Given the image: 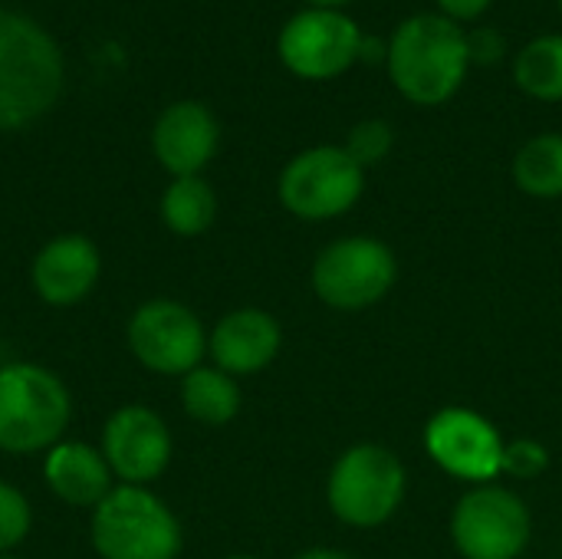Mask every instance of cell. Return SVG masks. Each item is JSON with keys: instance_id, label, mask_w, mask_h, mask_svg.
I'll return each mask as SVG.
<instances>
[{"instance_id": "cell-1", "label": "cell", "mask_w": 562, "mask_h": 559, "mask_svg": "<svg viewBox=\"0 0 562 559\" xmlns=\"http://www.w3.org/2000/svg\"><path fill=\"white\" fill-rule=\"evenodd\" d=\"M385 72L392 89L422 109L451 102L471 72L468 26L441 16L438 10H418L389 33Z\"/></svg>"}, {"instance_id": "cell-2", "label": "cell", "mask_w": 562, "mask_h": 559, "mask_svg": "<svg viewBox=\"0 0 562 559\" xmlns=\"http://www.w3.org/2000/svg\"><path fill=\"white\" fill-rule=\"evenodd\" d=\"M66 63L56 36L20 10L0 7V132L40 122L63 96Z\"/></svg>"}, {"instance_id": "cell-3", "label": "cell", "mask_w": 562, "mask_h": 559, "mask_svg": "<svg viewBox=\"0 0 562 559\" xmlns=\"http://www.w3.org/2000/svg\"><path fill=\"white\" fill-rule=\"evenodd\" d=\"M72 399L63 379L36 362L0 366V451L40 455L63 441Z\"/></svg>"}, {"instance_id": "cell-4", "label": "cell", "mask_w": 562, "mask_h": 559, "mask_svg": "<svg viewBox=\"0 0 562 559\" xmlns=\"http://www.w3.org/2000/svg\"><path fill=\"white\" fill-rule=\"evenodd\" d=\"M405 494L408 471L402 458L379 441H359L346 448L326 478V504L333 517L356 530L389 524L398 514Z\"/></svg>"}, {"instance_id": "cell-5", "label": "cell", "mask_w": 562, "mask_h": 559, "mask_svg": "<svg viewBox=\"0 0 562 559\" xmlns=\"http://www.w3.org/2000/svg\"><path fill=\"white\" fill-rule=\"evenodd\" d=\"M92 547L102 559H178L181 524L148 488L119 484L92 507Z\"/></svg>"}, {"instance_id": "cell-6", "label": "cell", "mask_w": 562, "mask_h": 559, "mask_svg": "<svg viewBox=\"0 0 562 559\" xmlns=\"http://www.w3.org/2000/svg\"><path fill=\"white\" fill-rule=\"evenodd\" d=\"M366 191V168L342 145H313L293 155L280 178L277 198L300 221H333L349 214Z\"/></svg>"}, {"instance_id": "cell-7", "label": "cell", "mask_w": 562, "mask_h": 559, "mask_svg": "<svg viewBox=\"0 0 562 559\" xmlns=\"http://www.w3.org/2000/svg\"><path fill=\"white\" fill-rule=\"evenodd\" d=\"M398 280V260L392 247L369 234H349L326 244L313 260V293L342 313L369 310L382 303Z\"/></svg>"}, {"instance_id": "cell-8", "label": "cell", "mask_w": 562, "mask_h": 559, "mask_svg": "<svg viewBox=\"0 0 562 559\" xmlns=\"http://www.w3.org/2000/svg\"><path fill=\"white\" fill-rule=\"evenodd\" d=\"M366 30L346 10H296L277 33V59L303 82H333L359 66Z\"/></svg>"}, {"instance_id": "cell-9", "label": "cell", "mask_w": 562, "mask_h": 559, "mask_svg": "<svg viewBox=\"0 0 562 559\" xmlns=\"http://www.w3.org/2000/svg\"><path fill=\"white\" fill-rule=\"evenodd\" d=\"M530 537L533 514L504 484H477L451 511V544L464 559H520Z\"/></svg>"}, {"instance_id": "cell-10", "label": "cell", "mask_w": 562, "mask_h": 559, "mask_svg": "<svg viewBox=\"0 0 562 559\" xmlns=\"http://www.w3.org/2000/svg\"><path fill=\"white\" fill-rule=\"evenodd\" d=\"M132 356L155 376L184 379L207 356V333L198 313L178 300L142 303L125 329Z\"/></svg>"}, {"instance_id": "cell-11", "label": "cell", "mask_w": 562, "mask_h": 559, "mask_svg": "<svg viewBox=\"0 0 562 559\" xmlns=\"http://www.w3.org/2000/svg\"><path fill=\"white\" fill-rule=\"evenodd\" d=\"M425 451L445 474L474 488L501 478L504 438L497 425L474 409L448 405L435 412L425 425Z\"/></svg>"}, {"instance_id": "cell-12", "label": "cell", "mask_w": 562, "mask_h": 559, "mask_svg": "<svg viewBox=\"0 0 562 559\" xmlns=\"http://www.w3.org/2000/svg\"><path fill=\"white\" fill-rule=\"evenodd\" d=\"M102 458L119 484L148 488L171 461V432L145 405H125L102 425Z\"/></svg>"}, {"instance_id": "cell-13", "label": "cell", "mask_w": 562, "mask_h": 559, "mask_svg": "<svg viewBox=\"0 0 562 559\" xmlns=\"http://www.w3.org/2000/svg\"><path fill=\"white\" fill-rule=\"evenodd\" d=\"M221 148L217 115L198 99H178L161 109L151 125V152L155 161L171 178L201 175Z\"/></svg>"}, {"instance_id": "cell-14", "label": "cell", "mask_w": 562, "mask_h": 559, "mask_svg": "<svg viewBox=\"0 0 562 559\" xmlns=\"http://www.w3.org/2000/svg\"><path fill=\"white\" fill-rule=\"evenodd\" d=\"M102 277V254L86 234H59L40 247L30 267L33 290L49 306L82 303Z\"/></svg>"}, {"instance_id": "cell-15", "label": "cell", "mask_w": 562, "mask_h": 559, "mask_svg": "<svg viewBox=\"0 0 562 559\" xmlns=\"http://www.w3.org/2000/svg\"><path fill=\"white\" fill-rule=\"evenodd\" d=\"M283 346V329L273 313L244 306L217 320L207 336V353L214 366L234 379L263 372Z\"/></svg>"}, {"instance_id": "cell-16", "label": "cell", "mask_w": 562, "mask_h": 559, "mask_svg": "<svg viewBox=\"0 0 562 559\" xmlns=\"http://www.w3.org/2000/svg\"><path fill=\"white\" fill-rule=\"evenodd\" d=\"M46 488L69 507H95L115 488L112 471L99 448L86 441H59L46 451L43 461Z\"/></svg>"}, {"instance_id": "cell-17", "label": "cell", "mask_w": 562, "mask_h": 559, "mask_svg": "<svg viewBox=\"0 0 562 559\" xmlns=\"http://www.w3.org/2000/svg\"><path fill=\"white\" fill-rule=\"evenodd\" d=\"M181 405L198 425L221 428L240 412V385L217 366H198L181 379Z\"/></svg>"}, {"instance_id": "cell-18", "label": "cell", "mask_w": 562, "mask_h": 559, "mask_svg": "<svg viewBox=\"0 0 562 559\" xmlns=\"http://www.w3.org/2000/svg\"><path fill=\"white\" fill-rule=\"evenodd\" d=\"M514 185L537 201L562 198V132H540L527 138L510 165Z\"/></svg>"}, {"instance_id": "cell-19", "label": "cell", "mask_w": 562, "mask_h": 559, "mask_svg": "<svg viewBox=\"0 0 562 559\" xmlns=\"http://www.w3.org/2000/svg\"><path fill=\"white\" fill-rule=\"evenodd\" d=\"M514 82L537 102H562V33H540L514 56Z\"/></svg>"}, {"instance_id": "cell-20", "label": "cell", "mask_w": 562, "mask_h": 559, "mask_svg": "<svg viewBox=\"0 0 562 559\" xmlns=\"http://www.w3.org/2000/svg\"><path fill=\"white\" fill-rule=\"evenodd\" d=\"M217 217V194L201 178H171V185L161 194V221L178 237H198L204 234Z\"/></svg>"}, {"instance_id": "cell-21", "label": "cell", "mask_w": 562, "mask_h": 559, "mask_svg": "<svg viewBox=\"0 0 562 559\" xmlns=\"http://www.w3.org/2000/svg\"><path fill=\"white\" fill-rule=\"evenodd\" d=\"M342 148H346L362 168L382 165V161L392 155V148H395V128H392L385 119H362V122H356V125L346 132Z\"/></svg>"}, {"instance_id": "cell-22", "label": "cell", "mask_w": 562, "mask_h": 559, "mask_svg": "<svg viewBox=\"0 0 562 559\" xmlns=\"http://www.w3.org/2000/svg\"><path fill=\"white\" fill-rule=\"evenodd\" d=\"M550 471V451L537 438H514L504 441L501 474L514 481H537Z\"/></svg>"}, {"instance_id": "cell-23", "label": "cell", "mask_w": 562, "mask_h": 559, "mask_svg": "<svg viewBox=\"0 0 562 559\" xmlns=\"http://www.w3.org/2000/svg\"><path fill=\"white\" fill-rule=\"evenodd\" d=\"M30 524H33V511H30V501L23 497V491L0 481V554L16 550L26 540Z\"/></svg>"}, {"instance_id": "cell-24", "label": "cell", "mask_w": 562, "mask_h": 559, "mask_svg": "<svg viewBox=\"0 0 562 559\" xmlns=\"http://www.w3.org/2000/svg\"><path fill=\"white\" fill-rule=\"evenodd\" d=\"M468 56H471V66H501L504 56H507V36L497 30V26H471L468 30Z\"/></svg>"}, {"instance_id": "cell-25", "label": "cell", "mask_w": 562, "mask_h": 559, "mask_svg": "<svg viewBox=\"0 0 562 559\" xmlns=\"http://www.w3.org/2000/svg\"><path fill=\"white\" fill-rule=\"evenodd\" d=\"M435 7L441 16H448L461 26H474L494 7V0H435Z\"/></svg>"}, {"instance_id": "cell-26", "label": "cell", "mask_w": 562, "mask_h": 559, "mask_svg": "<svg viewBox=\"0 0 562 559\" xmlns=\"http://www.w3.org/2000/svg\"><path fill=\"white\" fill-rule=\"evenodd\" d=\"M385 56H389V36H375V33H366L362 36V49H359V63H382L385 66Z\"/></svg>"}, {"instance_id": "cell-27", "label": "cell", "mask_w": 562, "mask_h": 559, "mask_svg": "<svg viewBox=\"0 0 562 559\" xmlns=\"http://www.w3.org/2000/svg\"><path fill=\"white\" fill-rule=\"evenodd\" d=\"M293 559H356V557H349L346 550H333V547H313V550L296 554Z\"/></svg>"}, {"instance_id": "cell-28", "label": "cell", "mask_w": 562, "mask_h": 559, "mask_svg": "<svg viewBox=\"0 0 562 559\" xmlns=\"http://www.w3.org/2000/svg\"><path fill=\"white\" fill-rule=\"evenodd\" d=\"M306 7H316V10H346L349 3L356 0H303Z\"/></svg>"}, {"instance_id": "cell-29", "label": "cell", "mask_w": 562, "mask_h": 559, "mask_svg": "<svg viewBox=\"0 0 562 559\" xmlns=\"http://www.w3.org/2000/svg\"><path fill=\"white\" fill-rule=\"evenodd\" d=\"M224 559H257V557H244V554H237V557H224Z\"/></svg>"}, {"instance_id": "cell-30", "label": "cell", "mask_w": 562, "mask_h": 559, "mask_svg": "<svg viewBox=\"0 0 562 559\" xmlns=\"http://www.w3.org/2000/svg\"><path fill=\"white\" fill-rule=\"evenodd\" d=\"M0 559H16V557H10V554H0Z\"/></svg>"}, {"instance_id": "cell-31", "label": "cell", "mask_w": 562, "mask_h": 559, "mask_svg": "<svg viewBox=\"0 0 562 559\" xmlns=\"http://www.w3.org/2000/svg\"><path fill=\"white\" fill-rule=\"evenodd\" d=\"M557 7H560V13H562V0H557Z\"/></svg>"}]
</instances>
